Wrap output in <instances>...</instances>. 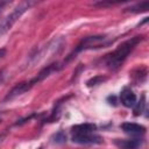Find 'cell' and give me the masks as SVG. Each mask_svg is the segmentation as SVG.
I'll return each mask as SVG.
<instances>
[{"instance_id":"6da1fadb","label":"cell","mask_w":149,"mask_h":149,"mask_svg":"<svg viewBox=\"0 0 149 149\" xmlns=\"http://www.w3.org/2000/svg\"><path fill=\"white\" fill-rule=\"evenodd\" d=\"M143 38H144L143 35H137L123 41L113 51H111L104 57L105 65L112 71H116L118 69H120L125 63V61L127 59V57L133 52V50L137 47V44H140L143 41Z\"/></svg>"},{"instance_id":"7a4b0ae2","label":"cell","mask_w":149,"mask_h":149,"mask_svg":"<svg viewBox=\"0 0 149 149\" xmlns=\"http://www.w3.org/2000/svg\"><path fill=\"white\" fill-rule=\"evenodd\" d=\"M114 40H108L105 35H92V36H86L83 37L79 43L76 45V48L72 50L71 54H69V56L66 57V59L64 61V64H66L68 62H70L71 59H73L79 52L85 51V50H92V49H100V48H106L108 45H111L113 43Z\"/></svg>"},{"instance_id":"3957f363","label":"cell","mask_w":149,"mask_h":149,"mask_svg":"<svg viewBox=\"0 0 149 149\" xmlns=\"http://www.w3.org/2000/svg\"><path fill=\"white\" fill-rule=\"evenodd\" d=\"M64 43H65V41H64L63 37H55L45 47H43L41 50H36L35 54L30 55V57H29V64H35V63L40 62L41 59H43L45 57L48 58V57L54 56L55 54H58L62 50Z\"/></svg>"},{"instance_id":"277c9868","label":"cell","mask_w":149,"mask_h":149,"mask_svg":"<svg viewBox=\"0 0 149 149\" xmlns=\"http://www.w3.org/2000/svg\"><path fill=\"white\" fill-rule=\"evenodd\" d=\"M31 5H33L31 1H22V2H20V3L0 22V36L3 35L5 33H7V31L13 27V24L22 16V14H23L24 12H27V10L30 8Z\"/></svg>"},{"instance_id":"5b68a950","label":"cell","mask_w":149,"mask_h":149,"mask_svg":"<svg viewBox=\"0 0 149 149\" xmlns=\"http://www.w3.org/2000/svg\"><path fill=\"white\" fill-rule=\"evenodd\" d=\"M64 65L63 64H61V63H58V62H56V63H51V64H49V65H47V66H44L33 79H30L29 80V83H30V85L31 86H34L35 84H37V83H41L42 80H44L45 78H48L50 74H52V73H55V72H57V71H59L62 68H63Z\"/></svg>"},{"instance_id":"8992f818","label":"cell","mask_w":149,"mask_h":149,"mask_svg":"<svg viewBox=\"0 0 149 149\" xmlns=\"http://www.w3.org/2000/svg\"><path fill=\"white\" fill-rule=\"evenodd\" d=\"M72 142L78 144H99L102 142L100 135L94 133H83V134H72Z\"/></svg>"},{"instance_id":"52a82bcc","label":"cell","mask_w":149,"mask_h":149,"mask_svg":"<svg viewBox=\"0 0 149 149\" xmlns=\"http://www.w3.org/2000/svg\"><path fill=\"white\" fill-rule=\"evenodd\" d=\"M33 86L30 85V83H29V80L28 81H21V83H17L7 94H6V97L3 98V101H10V100H14L15 98H17V97H20V95H22L23 93H26V92H28L30 88H31Z\"/></svg>"},{"instance_id":"ba28073f","label":"cell","mask_w":149,"mask_h":149,"mask_svg":"<svg viewBox=\"0 0 149 149\" xmlns=\"http://www.w3.org/2000/svg\"><path fill=\"white\" fill-rule=\"evenodd\" d=\"M120 128L126 134H129V135H133V136L143 135L146 133V130H147L144 126L139 125V123H135V122H123V123L120 125Z\"/></svg>"},{"instance_id":"9c48e42d","label":"cell","mask_w":149,"mask_h":149,"mask_svg":"<svg viewBox=\"0 0 149 149\" xmlns=\"http://www.w3.org/2000/svg\"><path fill=\"white\" fill-rule=\"evenodd\" d=\"M120 100H121V104L125 106V107H134L135 104H136V94L133 92L132 88L129 87H123L121 93H120Z\"/></svg>"},{"instance_id":"30bf717a","label":"cell","mask_w":149,"mask_h":149,"mask_svg":"<svg viewBox=\"0 0 149 149\" xmlns=\"http://www.w3.org/2000/svg\"><path fill=\"white\" fill-rule=\"evenodd\" d=\"M114 143L120 149H137L143 143V140L139 137H134L129 140H115Z\"/></svg>"},{"instance_id":"8fae6325","label":"cell","mask_w":149,"mask_h":149,"mask_svg":"<svg viewBox=\"0 0 149 149\" xmlns=\"http://www.w3.org/2000/svg\"><path fill=\"white\" fill-rule=\"evenodd\" d=\"M97 130V126L93 123H80L71 127L72 134H83V133H94Z\"/></svg>"},{"instance_id":"7c38bea8","label":"cell","mask_w":149,"mask_h":149,"mask_svg":"<svg viewBox=\"0 0 149 149\" xmlns=\"http://www.w3.org/2000/svg\"><path fill=\"white\" fill-rule=\"evenodd\" d=\"M149 9V1H142V2H137L134 5H130L129 7L125 8L123 12H130V13H142V12H147Z\"/></svg>"},{"instance_id":"4fadbf2b","label":"cell","mask_w":149,"mask_h":149,"mask_svg":"<svg viewBox=\"0 0 149 149\" xmlns=\"http://www.w3.org/2000/svg\"><path fill=\"white\" fill-rule=\"evenodd\" d=\"M51 141L54 143H57V144H61V143H64L66 141V134L63 132V130H59L57 132L56 134H54L51 136Z\"/></svg>"},{"instance_id":"5bb4252c","label":"cell","mask_w":149,"mask_h":149,"mask_svg":"<svg viewBox=\"0 0 149 149\" xmlns=\"http://www.w3.org/2000/svg\"><path fill=\"white\" fill-rule=\"evenodd\" d=\"M144 106H146V102H144V97H142L141 101L136 102V104H135V106H134V107H135V108H134V114H135V115H140V114H142Z\"/></svg>"},{"instance_id":"9a60e30c","label":"cell","mask_w":149,"mask_h":149,"mask_svg":"<svg viewBox=\"0 0 149 149\" xmlns=\"http://www.w3.org/2000/svg\"><path fill=\"white\" fill-rule=\"evenodd\" d=\"M104 80H106V78L98 76V77H94V78H92V79L87 80V83H86V84H87V86H94V85H98V84L102 83Z\"/></svg>"},{"instance_id":"2e32d148","label":"cell","mask_w":149,"mask_h":149,"mask_svg":"<svg viewBox=\"0 0 149 149\" xmlns=\"http://www.w3.org/2000/svg\"><path fill=\"white\" fill-rule=\"evenodd\" d=\"M6 52H7V51H6L5 48H1V49H0V59H1L3 56H6Z\"/></svg>"},{"instance_id":"e0dca14e","label":"cell","mask_w":149,"mask_h":149,"mask_svg":"<svg viewBox=\"0 0 149 149\" xmlns=\"http://www.w3.org/2000/svg\"><path fill=\"white\" fill-rule=\"evenodd\" d=\"M107 100H108V101H113V105H115V97H114V95L108 97V98H107Z\"/></svg>"},{"instance_id":"ac0fdd59","label":"cell","mask_w":149,"mask_h":149,"mask_svg":"<svg viewBox=\"0 0 149 149\" xmlns=\"http://www.w3.org/2000/svg\"><path fill=\"white\" fill-rule=\"evenodd\" d=\"M2 79H3V70L0 71V83L2 81Z\"/></svg>"},{"instance_id":"d6986e66","label":"cell","mask_w":149,"mask_h":149,"mask_svg":"<svg viewBox=\"0 0 149 149\" xmlns=\"http://www.w3.org/2000/svg\"><path fill=\"white\" fill-rule=\"evenodd\" d=\"M6 3H7V2H0V8H1V7H2V6H5V5H6Z\"/></svg>"},{"instance_id":"ffe728a7","label":"cell","mask_w":149,"mask_h":149,"mask_svg":"<svg viewBox=\"0 0 149 149\" xmlns=\"http://www.w3.org/2000/svg\"><path fill=\"white\" fill-rule=\"evenodd\" d=\"M38 149H42V148H38Z\"/></svg>"},{"instance_id":"44dd1931","label":"cell","mask_w":149,"mask_h":149,"mask_svg":"<svg viewBox=\"0 0 149 149\" xmlns=\"http://www.w3.org/2000/svg\"><path fill=\"white\" fill-rule=\"evenodd\" d=\"M0 121H1V120H0Z\"/></svg>"}]
</instances>
